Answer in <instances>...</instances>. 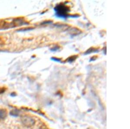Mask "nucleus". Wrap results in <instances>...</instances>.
<instances>
[{"mask_svg":"<svg viewBox=\"0 0 130 129\" xmlns=\"http://www.w3.org/2000/svg\"><path fill=\"white\" fill-rule=\"evenodd\" d=\"M5 90L4 88H0V94L4 93L5 92Z\"/></svg>","mask_w":130,"mask_h":129,"instance_id":"39448f33","label":"nucleus"},{"mask_svg":"<svg viewBox=\"0 0 130 129\" xmlns=\"http://www.w3.org/2000/svg\"><path fill=\"white\" fill-rule=\"evenodd\" d=\"M51 59L53 61H57V62H60V60H58L57 58H52Z\"/></svg>","mask_w":130,"mask_h":129,"instance_id":"423d86ee","label":"nucleus"},{"mask_svg":"<svg viewBox=\"0 0 130 129\" xmlns=\"http://www.w3.org/2000/svg\"><path fill=\"white\" fill-rule=\"evenodd\" d=\"M21 121L24 126L28 127L32 126L35 124V120L30 116H23L21 118Z\"/></svg>","mask_w":130,"mask_h":129,"instance_id":"f03ea898","label":"nucleus"},{"mask_svg":"<svg viewBox=\"0 0 130 129\" xmlns=\"http://www.w3.org/2000/svg\"><path fill=\"white\" fill-rule=\"evenodd\" d=\"M20 113V111L18 109H14L12 110L10 113V115L14 117H17L18 116H19Z\"/></svg>","mask_w":130,"mask_h":129,"instance_id":"20e7f679","label":"nucleus"},{"mask_svg":"<svg viewBox=\"0 0 130 129\" xmlns=\"http://www.w3.org/2000/svg\"><path fill=\"white\" fill-rule=\"evenodd\" d=\"M55 10V15L57 18H66L68 15V12L69 11V8L63 4H59L56 5V7L54 8Z\"/></svg>","mask_w":130,"mask_h":129,"instance_id":"f257e3e1","label":"nucleus"},{"mask_svg":"<svg viewBox=\"0 0 130 129\" xmlns=\"http://www.w3.org/2000/svg\"><path fill=\"white\" fill-rule=\"evenodd\" d=\"M7 116V113L6 110L4 109H1L0 110V119L3 120L6 118Z\"/></svg>","mask_w":130,"mask_h":129,"instance_id":"7ed1b4c3","label":"nucleus"}]
</instances>
